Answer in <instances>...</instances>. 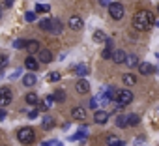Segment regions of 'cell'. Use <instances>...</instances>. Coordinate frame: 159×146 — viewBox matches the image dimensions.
Returning <instances> with one entry per match:
<instances>
[{
  "mask_svg": "<svg viewBox=\"0 0 159 146\" xmlns=\"http://www.w3.org/2000/svg\"><path fill=\"white\" fill-rule=\"evenodd\" d=\"M157 11H159V4H157Z\"/></svg>",
  "mask_w": 159,
  "mask_h": 146,
  "instance_id": "obj_46",
  "label": "cell"
},
{
  "mask_svg": "<svg viewBox=\"0 0 159 146\" xmlns=\"http://www.w3.org/2000/svg\"><path fill=\"white\" fill-rule=\"evenodd\" d=\"M75 90H77V94H88L90 92V83L86 79H79L77 84H75Z\"/></svg>",
  "mask_w": 159,
  "mask_h": 146,
  "instance_id": "obj_7",
  "label": "cell"
},
{
  "mask_svg": "<svg viewBox=\"0 0 159 146\" xmlns=\"http://www.w3.org/2000/svg\"><path fill=\"white\" fill-rule=\"evenodd\" d=\"M0 118H6V111H0Z\"/></svg>",
  "mask_w": 159,
  "mask_h": 146,
  "instance_id": "obj_42",
  "label": "cell"
},
{
  "mask_svg": "<svg viewBox=\"0 0 159 146\" xmlns=\"http://www.w3.org/2000/svg\"><path fill=\"white\" fill-rule=\"evenodd\" d=\"M157 60H159V54H157Z\"/></svg>",
  "mask_w": 159,
  "mask_h": 146,
  "instance_id": "obj_47",
  "label": "cell"
},
{
  "mask_svg": "<svg viewBox=\"0 0 159 146\" xmlns=\"http://www.w3.org/2000/svg\"><path fill=\"white\" fill-rule=\"evenodd\" d=\"M0 19H2V8H0Z\"/></svg>",
  "mask_w": 159,
  "mask_h": 146,
  "instance_id": "obj_44",
  "label": "cell"
},
{
  "mask_svg": "<svg viewBox=\"0 0 159 146\" xmlns=\"http://www.w3.org/2000/svg\"><path fill=\"white\" fill-rule=\"evenodd\" d=\"M4 75V69H0V77H2Z\"/></svg>",
  "mask_w": 159,
  "mask_h": 146,
  "instance_id": "obj_43",
  "label": "cell"
},
{
  "mask_svg": "<svg viewBox=\"0 0 159 146\" xmlns=\"http://www.w3.org/2000/svg\"><path fill=\"white\" fill-rule=\"evenodd\" d=\"M124 13H125V10H124V6H122L120 2H112V4L109 6V15H111L114 21H120V19L124 17Z\"/></svg>",
  "mask_w": 159,
  "mask_h": 146,
  "instance_id": "obj_4",
  "label": "cell"
},
{
  "mask_svg": "<svg viewBox=\"0 0 159 146\" xmlns=\"http://www.w3.org/2000/svg\"><path fill=\"white\" fill-rule=\"evenodd\" d=\"M36 116H38V109H34V111H30V112H28V118H32V120H34Z\"/></svg>",
  "mask_w": 159,
  "mask_h": 146,
  "instance_id": "obj_37",
  "label": "cell"
},
{
  "mask_svg": "<svg viewBox=\"0 0 159 146\" xmlns=\"http://www.w3.org/2000/svg\"><path fill=\"white\" fill-rule=\"evenodd\" d=\"M125 66H127V67H139V66H140L139 56H137V54H127V58H125Z\"/></svg>",
  "mask_w": 159,
  "mask_h": 146,
  "instance_id": "obj_15",
  "label": "cell"
},
{
  "mask_svg": "<svg viewBox=\"0 0 159 146\" xmlns=\"http://www.w3.org/2000/svg\"><path fill=\"white\" fill-rule=\"evenodd\" d=\"M67 26H69L71 30H81V28L84 26V21L79 17V15H71L69 21H67Z\"/></svg>",
  "mask_w": 159,
  "mask_h": 146,
  "instance_id": "obj_6",
  "label": "cell"
},
{
  "mask_svg": "<svg viewBox=\"0 0 159 146\" xmlns=\"http://www.w3.org/2000/svg\"><path fill=\"white\" fill-rule=\"evenodd\" d=\"M56 146H62V144H60V142H58V144H56Z\"/></svg>",
  "mask_w": 159,
  "mask_h": 146,
  "instance_id": "obj_45",
  "label": "cell"
},
{
  "mask_svg": "<svg viewBox=\"0 0 159 146\" xmlns=\"http://www.w3.org/2000/svg\"><path fill=\"white\" fill-rule=\"evenodd\" d=\"M54 144H58V142H54V140H49V142H43L41 146H54Z\"/></svg>",
  "mask_w": 159,
  "mask_h": 146,
  "instance_id": "obj_40",
  "label": "cell"
},
{
  "mask_svg": "<svg viewBox=\"0 0 159 146\" xmlns=\"http://www.w3.org/2000/svg\"><path fill=\"white\" fill-rule=\"evenodd\" d=\"M25 66H26L30 71H36V69L39 67V60H38V58H34V56H28V58L25 60Z\"/></svg>",
  "mask_w": 159,
  "mask_h": 146,
  "instance_id": "obj_13",
  "label": "cell"
},
{
  "mask_svg": "<svg viewBox=\"0 0 159 146\" xmlns=\"http://www.w3.org/2000/svg\"><path fill=\"white\" fill-rule=\"evenodd\" d=\"M47 81H49V83H56V81H60V73H58V71H51L49 75H47Z\"/></svg>",
  "mask_w": 159,
  "mask_h": 146,
  "instance_id": "obj_29",
  "label": "cell"
},
{
  "mask_svg": "<svg viewBox=\"0 0 159 146\" xmlns=\"http://www.w3.org/2000/svg\"><path fill=\"white\" fill-rule=\"evenodd\" d=\"M10 101H11V90L8 86H2L0 88V107L10 105Z\"/></svg>",
  "mask_w": 159,
  "mask_h": 146,
  "instance_id": "obj_5",
  "label": "cell"
},
{
  "mask_svg": "<svg viewBox=\"0 0 159 146\" xmlns=\"http://www.w3.org/2000/svg\"><path fill=\"white\" fill-rule=\"evenodd\" d=\"M125 142L122 140V139H118L116 135H109L107 137V146H124Z\"/></svg>",
  "mask_w": 159,
  "mask_h": 146,
  "instance_id": "obj_19",
  "label": "cell"
},
{
  "mask_svg": "<svg viewBox=\"0 0 159 146\" xmlns=\"http://www.w3.org/2000/svg\"><path fill=\"white\" fill-rule=\"evenodd\" d=\"M146 142H144V137H137L135 139V146H144Z\"/></svg>",
  "mask_w": 159,
  "mask_h": 146,
  "instance_id": "obj_36",
  "label": "cell"
},
{
  "mask_svg": "<svg viewBox=\"0 0 159 146\" xmlns=\"http://www.w3.org/2000/svg\"><path fill=\"white\" fill-rule=\"evenodd\" d=\"M71 116H73L75 120H86V109H83V107H75V109L71 111Z\"/></svg>",
  "mask_w": 159,
  "mask_h": 146,
  "instance_id": "obj_12",
  "label": "cell"
},
{
  "mask_svg": "<svg viewBox=\"0 0 159 146\" xmlns=\"http://www.w3.org/2000/svg\"><path fill=\"white\" fill-rule=\"evenodd\" d=\"M112 54H114V49H112V39H107V49L101 52V56H103L105 60H109V58H112Z\"/></svg>",
  "mask_w": 159,
  "mask_h": 146,
  "instance_id": "obj_18",
  "label": "cell"
},
{
  "mask_svg": "<svg viewBox=\"0 0 159 146\" xmlns=\"http://www.w3.org/2000/svg\"><path fill=\"white\" fill-rule=\"evenodd\" d=\"M73 71L77 73L79 77H83V79H84V75H86V73H88V67H86L84 64H77V66L73 67Z\"/></svg>",
  "mask_w": 159,
  "mask_h": 146,
  "instance_id": "obj_21",
  "label": "cell"
},
{
  "mask_svg": "<svg viewBox=\"0 0 159 146\" xmlns=\"http://www.w3.org/2000/svg\"><path fill=\"white\" fill-rule=\"evenodd\" d=\"M116 125H118V127H127V116L120 114V116L116 118Z\"/></svg>",
  "mask_w": 159,
  "mask_h": 146,
  "instance_id": "obj_32",
  "label": "cell"
},
{
  "mask_svg": "<svg viewBox=\"0 0 159 146\" xmlns=\"http://www.w3.org/2000/svg\"><path fill=\"white\" fill-rule=\"evenodd\" d=\"M51 10L49 4H36V13H47Z\"/></svg>",
  "mask_w": 159,
  "mask_h": 146,
  "instance_id": "obj_30",
  "label": "cell"
},
{
  "mask_svg": "<svg viewBox=\"0 0 159 146\" xmlns=\"http://www.w3.org/2000/svg\"><path fill=\"white\" fill-rule=\"evenodd\" d=\"M51 32H52V34H56V36H58V34H62V23H60L58 19H52V30H51Z\"/></svg>",
  "mask_w": 159,
  "mask_h": 146,
  "instance_id": "obj_26",
  "label": "cell"
},
{
  "mask_svg": "<svg viewBox=\"0 0 159 146\" xmlns=\"http://www.w3.org/2000/svg\"><path fill=\"white\" fill-rule=\"evenodd\" d=\"M133 101V92L131 90H118V94H116V103L120 105V107H125V105H129Z\"/></svg>",
  "mask_w": 159,
  "mask_h": 146,
  "instance_id": "obj_3",
  "label": "cell"
},
{
  "mask_svg": "<svg viewBox=\"0 0 159 146\" xmlns=\"http://www.w3.org/2000/svg\"><path fill=\"white\" fill-rule=\"evenodd\" d=\"M109 120V112L107 111H96L94 112V122L96 124H107Z\"/></svg>",
  "mask_w": 159,
  "mask_h": 146,
  "instance_id": "obj_10",
  "label": "cell"
},
{
  "mask_svg": "<svg viewBox=\"0 0 159 146\" xmlns=\"http://www.w3.org/2000/svg\"><path fill=\"white\" fill-rule=\"evenodd\" d=\"M39 28L45 30V32H51V30H52V19H43V21H39Z\"/></svg>",
  "mask_w": 159,
  "mask_h": 146,
  "instance_id": "obj_23",
  "label": "cell"
},
{
  "mask_svg": "<svg viewBox=\"0 0 159 146\" xmlns=\"http://www.w3.org/2000/svg\"><path fill=\"white\" fill-rule=\"evenodd\" d=\"M125 58H127V54H125L122 49H116L114 54H112V62H114V64H125Z\"/></svg>",
  "mask_w": 159,
  "mask_h": 146,
  "instance_id": "obj_11",
  "label": "cell"
},
{
  "mask_svg": "<svg viewBox=\"0 0 159 146\" xmlns=\"http://www.w3.org/2000/svg\"><path fill=\"white\" fill-rule=\"evenodd\" d=\"M36 83H38V79H36L34 73H26V75L23 77V84H25V86H34Z\"/></svg>",
  "mask_w": 159,
  "mask_h": 146,
  "instance_id": "obj_20",
  "label": "cell"
},
{
  "mask_svg": "<svg viewBox=\"0 0 159 146\" xmlns=\"http://www.w3.org/2000/svg\"><path fill=\"white\" fill-rule=\"evenodd\" d=\"M25 101H26L28 105H36V103H39V98H38V94H34V92H30V94H26V98H25Z\"/></svg>",
  "mask_w": 159,
  "mask_h": 146,
  "instance_id": "obj_24",
  "label": "cell"
},
{
  "mask_svg": "<svg viewBox=\"0 0 159 146\" xmlns=\"http://www.w3.org/2000/svg\"><path fill=\"white\" fill-rule=\"evenodd\" d=\"M17 139L23 142V144H32L34 142V139H36V133H34V129L32 127H23V129H19L17 131Z\"/></svg>",
  "mask_w": 159,
  "mask_h": 146,
  "instance_id": "obj_2",
  "label": "cell"
},
{
  "mask_svg": "<svg viewBox=\"0 0 159 146\" xmlns=\"http://www.w3.org/2000/svg\"><path fill=\"white\" fill-rule=\"evenodd\" d=\"M90 107H92V109H98V99H92V101H90Z\"/></svg>",
  "mask_w": 159,
  "mask_h": 146,
  "instance_id": "obj_39",
  "label": "cell"
},
{
  "mask_svg": "<svg viewBox=\"0 0 159 146\" xmlns=\"http://www.w3.org/2000/svg\"><path fill=\"white\" fill-rule=\"evenodd\" d=\"M38 60H39L41 64H49V62L52 60V52H51L49 49H41V51L38 52Z\"/></svg>",
  "mask_w": 159,
  "mask_h": 146,
  "instance_id": "obj_8",
  "label": "cell"
},
{
  "mask_svg": "<svg viewBox=\"0 0 159 146\" xmlns=\"http://www.w3.org/2000/svg\"><path fill=\"white\" fill-rule=\"evenodd\" d=\"M122 81L125 86H135L137 84V77L133 75V73H125V75H122Z\"/></svg>",
  "mask_w": 159,
  "mask_h": 146,
  "instance_id": "obj_17",
  "label": "cell"
},
{
  "mask_svg": "<svg viewBox=\"0 0 159 146\" xmlns=\"http://www.w3.org/2000/svg\"><path fill=\"white\" fill-rule=\"evenodd\" d=\"M13 47H15V49H23V47L26 49V41H25V39H17V41L13 43Z\"/></svg>",
  "mask_w": 159,
  "mask_h": 146,
  "instance_id": "obj_35",
  "label": "cell"
},
{
  "mask_svg": "<svg viewBox=\"0 0 159 146\" xmlns=\"http://www.w3.org/2000/svg\"><path fill=\"white\" fill-rule=\"evenodd\" d=\"M152 71H153V66L150 62H140V66H139V73H140V75H150Z\"/></svg>",
  "mask_w": 159,
  "mask_h": 146,
  "instance_id": "obj_14",
  "label": "cell"
},
{
  "mask_svg": "<svg viewBox=\"0 0 159 146\" xmlns=\"http://www.w3.org/2000/svg\"><path fill=\"white\" fill-rule=\"evenodd\" d=\"M8 62H10V58H8V54H0V69H4L6 66H8Z\"/></svg>",
  "mask_w": 159,
  "mask_h": 146,
  "instance_id": "obj_33",
  "label": "cell"
},
{
  "mask_svg": "<svg viewBox=\"0 0 159 146\" xmlns=\"http://www.w3.org/2000/svg\"><path fill=\"white\" fill-rule=\"evenodd\" d=\"M109 38H107V34L103 32V30H96L94 32V41L96 43H103V41H107Z\"/></svg>",
  "mask_w": 159,
  "mask_h": 146,
  "instance_id": "obj_22",
  "label": "cell"
},
{
  "mask_svg": "<svg viewBox=\"0 0 159 146\" xmlns=\"http://www.w3.org/2000/svg\"><path fill=\"white\" fill-rule=\"evenodd\" d=\"M13 2H15V0H4V6L10 8V6H13Z\"/></svg>",
  "mask_w": 159,
  "mask_h": 146,
  "instance_id": "obj_38",
  "label": "cell"
},
{
  "mask_svg": "<svg viewBox=\"0 0 159 146\" xmlns=\"http://www.w3.org/2000/svg\"><path fill=\"white\" fill-rule=\"evenodd\" d=\"M41 125H43V129H52V125H54V118H52V116H45V118L41 120Z\"/></svg>",
  "mask_w": 159,
  "mask_h": 146,
  "instance_id": "obj_25",
  "label": "cell"
},
{
  "mask_svg": "<svg viewBox=\"0 0 159 146\" xmlns=\"http://www.w3.org/2000/svg\"><path fill=\"white\" fill-rule=\"evenodd\" d=\"M112 2H111V0H101V6H111Z\"/></svg>",
  "mask_w": 159,
  "mask_h": 146,
  "instance_id": "obj_41",
  "label": "cell"
},
{
  "mask_svg": "<svg viewBox=\"0 0 159 146\" xmlns=\"http://www.w3.org/2000/svg\"><path fill=\"white\" fill-rule=\"evenodd\" d=\"M26 51H28V54H30V56H32V54H36V52H39V51H41L39 41H36V39L26 41Z\"/></svg>",
  "mask_w": 159,
  "mask_h": 146,
  "instance_id": "obj_9",
  "label": "cell"
},
{
  "mask_svg": "<svg viewBox=\"0 0 159 146\" xmlns=\"http://www.w3.org/2000/svg\"><path fill=\"white\" fill-rule=\"evenodd\" d=\"M83 139H86V131H84V129L77 131L75 135H71V137H69V140H83Z\"/></svg>",
  "mask_w": 159,
  "mask_h": 146,
  "instance_id": "obj_28",
  "label": "cell"
},
{
  "mask_svg": "<svg viewBox=\"0 0 159 146\" xmlns=\"http://www.w3.org/2000/svg\"><path fill=\"white\" fill-rule=\"evenodd\" d=\"M52 98H54V101L64 103V101H66V92H64V90H56V92L52 94Z\"/></svg>",
  "mask_w": 159,
  "mask_h": 146,
  "instance_id": "obj_27",
  "label": "cell"
},
{
  "mask_svg": "<svg viewBox=\"0 0 159 146\" xmlns=\"http://www.w3.org/2000/svg\"><path fill=\"white\" fill-rule=\"evenodd\" d=\"M25 19H26V23H34L36 21V13L34 11H28V13H25Z\"/></svg>",
  "mask_w": 159,
  "mask_h": 146,
  "instance_id": "obj_34",
  "label": "cell"
},
{
  "mask_svg": "<svg viewBox=\"0 0 159 146\" xmlns=\"http://www.w3.org/2000/svg\"><path fill=\"white\" fill-rule=\"evenodd\" d=\"M52 103H54V98L52 96H47L43 101H39V111H49L52 107Z\"/></svg>",
  "mask_w": 159,
  "mask_h": 146,
  "instance_id": "obj_16",
  "label": "cell"
},
{
  "mask_svg": "<svg viewBox=\"0 0 159 146\" xmlns=\"http://www.w3.org/2000/svg\"><path fill=\"white\" fill-rule=\"evenodd\" d=\"M153 23H155V21H153V15H152L148 10H140V11H137V13L133 15V26H135L139 32L150 30V26H152Z\"/></svg>",
  "mask_w": 159,
  "mask_h": 146,
  "instance_id": "obj_1",
  "label": "cell"
},
{
  "mask_svg": "<svg viewBox=\"0 0 159 146\" xmlns=\"http://www.w3.org/2000/svg\"><path fill=\"white\" fill-rule=\"evenodd\" d=\"M139 122H140L139 114H129V116H127V125H137Z\"/></svg>",
  "mask_w": 159,
  "mask_h": 146,
  "instance_id": "obj_31",
  "label": "cell"
}]
</instances>
